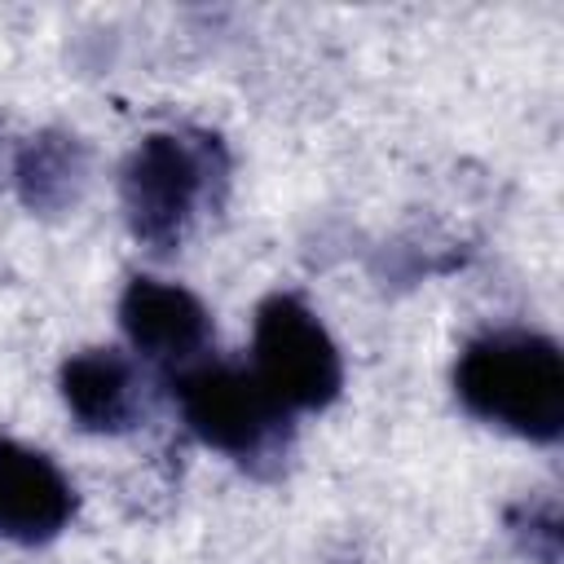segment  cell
Segmentation results:
<instances>
[{"mask_svg": "<svg viewBox=\"0 0 564 564\" xmlns=\"http://www.w3.org/2000/svg\"><path fill=\"white\" fill-rule=\"evenodd\" d=\"M458 401L524 441H555L564 432V357L546 335L489 330L471 339L454 366Z\"/></svg>", "mask_w": 564, "mask_h": 564, "instance_id": "6da1fadb", "label": "cell"}, {"mask_svg": "<svg viewBox=\"0 0 564 564\" xmlns=\"http://www.w3.org/2000/svg\"><path fill=\"white\" fill-rule=\"evenodd\" d=\"M225 185H229V154L220 137L194 128H167L141 137L119 181L132 238L159 256L181 247L198 207H216Z\"/></svg>", "mask_w": 564, "mask_h": 564, "instance_id": "7a4b0ae2", "label": "cell"}, {"mask_svg": "<svg viewBox=\"0 0 564 564\" xmlns=\"http://www.w3.org/2000/svg\"><path fill=\"white\" fill-rule=\"evenodd\" d=\"M176 401L198 441L212 449L238 458V463H260L278 458L286 441V410L264 392V383L251 370L203 361L185 366L176 375Z\"/></svg>", "mask_w": 564, "mask_h": 564, "instance_id": "3957f363", "label": "cell"}, {"mask_svg": "<svg viewBox=\"0 0 564 564\" xmlns=\"http://www.w3.org/2000/svg\"><path fill=\"white\" fill-rule=\"evenodd\" d=\"M264 392L291 410H322L344 388V361L317 313L295 295H269L256 308V370Z\"/></svg>", "mask_w": 564, "mask_h": 564, "instance_id": "277c9868", "label": "cell"}, {"mask_svg": "<svg viewBox=\"0 0 564 564\" xmlns=\"http://www.w3.org/2000/svg\"><path fill=\"white\" fill-rule=\"evenodd\" d=\"M119 326L132 339V348L159 366H189L207 339L212 317L185 286L159 282V278H132L119 300Z\"/></svg>", "mask_w": 564, "mask_h": 564, "instance_id": "5b68a950", "label": "cell"}, {"mask_svg": "<svg viewBox=\"0 0 564 564\" xmlns=\"http://www.w3.org/2000/svg\"><path fill=\"white\" fill-rule=\"evenodd\" d=\"M75 511V489L57 463L18 441H0V538L48 542L66 529Z\"/></svg>", "mask_w": 564, "mask_h": 564, "instance_id": "8992f818", "label": "cell"}, {"mask_svg": "<svg viewBox=\"0 0 564 564\" xmlns=\"http://www.w3.org/2000/svg\"><path fill=\"white\" fill-rule=\"evenodd\" d=\"M62 401L88 432H128L141 414V375L119 348H84L62 366Z\"/></svg>", "mask_w": 564, "mask_h": 564, "instance_id": "52a82bcc", "label": "cell"}, {"mask_svg": "<svg viewBox=\"0 0 564 564\" xmlns=\"http://www.w3.org/2000/svg\"><path fill=\"white\" fill-rule=\"evenodd\" d=\"M13 181L31 212H66L88 181V145L75 132H40L22 145Z\"/></svg>", "mask_w": 564, "mask_h": 564, "instance_id": "ba28073f", "label": "cell"}, {"mask_svg": "<svg viewBox=\"0 0 564 564\" xmlns=\"http://www.w3.org/2000/svg\"><path fill=\"white\" fill-rule=\"evenodd\" d=\"M511 533L533 551V555H542V564H555L560 560V516H555V507L546 502V507H516L511 511Z\"/></svg>", "mask_w": 564, "mask_h": 564, "instance_id": "9c48e42d", "label": "cell"}]
</instances>
